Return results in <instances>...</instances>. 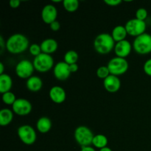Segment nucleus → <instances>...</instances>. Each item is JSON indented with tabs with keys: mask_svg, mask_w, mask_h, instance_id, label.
Returning <instances> with one entry per match:
<instances>
[{
	"mask_svg": "<svg viewBox=\"0 0 151 151\" xmlns=\"http://www.w3.org/2000/svg\"><path fill=\"white\" fill-rule=\"evenodd\" d=\"M104 2L109 6H118L122 3V0H104Z\"/></svg>",
	"mask_w": 151,
	"mask_h": 151,
	"instance_id": "nucleus-31",
	"label": "nucleus"
},
{
	"mask_svg": "<svg viewBox=\"0 0 151 151\" xmlns=\"http://www.w3.org/2000/svg\"><path fill=\"white\" fill-rule=\"evenodd\" d=\"M4 66L2 62L0 63V75H3L4 74Z\"/></svg>",
	"mask_w": 151,
	"mask_h": 151,
	"instance_id": "nucleus-36",
	"label": "nucleus"
},
{
	"mask_svg": "<svg viewBox=\"0 0 151 151\" xmlns=\"http://www.w3.org/2000/svg\"><path fill=\"white\" fill-rule=\"evenodd\" d=\"M29 53H30L32 55H33L34 57H37V56L39 55L40 54L42 53V51H41V46L38 45L37 44H32L29 46Z\"/></svg>",
	"mask_w": 151,
	"mask_h": 151,
	"instance_id": "nucleus-27",
	"label": "nucleus"
},
{
	"mask_svg": "<svg viewBox=\"0 0 151 151\" xmlns=\"http://www.w3.org/2000/svg\"><path fill=\"white\" fill-rule=\"evenodd\" d=\"M17 134L24 144L32 145L35 142L37 134L35 130L29 125H23L17 129Z\"/></svg>",
	"mask_w": 151,
	"mask_h": 151,
	"instance_id": "nucleus-7",
	"label": "nucleus"
},
{
	"mask_svg": "<svg viewBox=\"0 0 151 151\" xmlns=\"http://www.w3.org/2000/svg\"><path fill=\"white\" fill-rule=\"evenodd\" d=\"M53 74L58 81H66L70 76L69 65L64 61H60L55 65L53 68Z\"/></svg>",
	"mask_w": 151,
	"mask_h": 151,
	"instance_id": "nucleus-11",
	"label": "nucleus"
},
{
	"mask_svg": "<svg viewBox=\"0 0 151 151\" xmlns=\"http://www.w3.org/2000/svg\"><path fill=\"white\" fill-rule=\"evenodd\" d=\"M110 75V72H109V68H108L107 66H100L97 70V76L100 79L105 80Z\"/></svg>",
	"mask_w": 151,
	"mask_h": 151,
	"instance_id": "nucleus-26",
	"label": "nucleus"
},
{
	"mask_svg": "<svg viewBox=\"0 0 151 151\" xmlns=\"http://www.w3.org/2000/svg\"><path fill=\"white\" fill-rule=\"evenodd\" d=\"M110 74L115 76H119L125 74L128 69V62L125 58L114 57L111 59L107 65Z\"/></svg>",
	"mask_w": 151,
	"mask_h": 151,
	"instance_id": "nucleus-6",
	"label": "nucleus"
},
{
	"mask_svg": "<svg viewBox=\"0 0 151 151\" xmlns=\"http://www.w3.org/2000/svg\"><path fill=\"white\" fill-rule=\"evenodd\" d=\"M50 29H51L52 30L54 31V32H56V31H58L59 29H60V22H58V21L56 20L55 21V22H53L52 23L50 24Z\"/></svg>",
	"mask_w": 151,
	"mask_h": 151,
	"instance_id": "nucleus-30",
	"label": "nucleus"
},
{
	"mask_svg": "<svg viewBox=\"0 0 151 151\" xmlns=\"http://www.w3.org/2000/svg\"><path fill=\"white\" fill-rule=\"evenodd\" d=\"M115 41L111 34L100 33L94 40V48L100 55H107L114 50Z\"/></svg>",
	"mask_w": 151,
	"mask_h": 151,
	"instance_id": "nucleus-2",
	"label": "nucleus"
},
{
	"mask_svg": "<svg viewBox=\"0 0 151 151\" xmlns=\"http://www.w3.org/2000/svg\"><path fill=\"white\" fill-rule=\"evenodd\" d=\"M133 49L139 55H147L151 52V35L145 32L137 37L133 42Z\"/></svg>",
	"mask_w": 151,
	"mask_h": 151,
	"instance_id": "nucleus-4",
	"label": "nucleus"
},
{
	"mask_svg": "<svg viewBox=\"0 0 151 151\" xmlns=\"http://www.w3.org/2000/svg\"><path fill=\"white\" fill-rule=\"evenodd\" d=\"M127 35H128V32L125 29V27L122 25H117L112 29L111 36L115 42H119V41L125 40Z\"/></svg>",
	"mask_w": 151,
	"mask_h": 151,
	"instance_id": "nucleus-20",
	"label": "nucleus"
},
{
	"mask_svg": "<svg viewBox=\"0 0 151 151\" xmlns=\"http://www.w3.org/2000/svg\"><path fill=\"white\" fill-rule=\"evenodd\" d=\"M13 113L19 116H26L30 114L32 106L30 102L24 98H18L12 106Z\"/></svg>",
	"mask_w": 151,
	"mask_h": 151,
	"instance_id": "nucleus-10",
	"label": "nucleus"
},
{
	"mask_svg": "<svg viewBox=\"0 0 151 151\" xmlns=\"http://www.w3.org/2000/svg\"><path fill=\"white\" fill-rule=\"evenodd\" d=\"M40 46L43 53L51 55L58 50V44L57 41L53 38H47L41 43Z\"/></svg>",
	"mask_w": 151,
	"mask_h": 151,
	"instance_id": "nucleus-16",
	"label": "nucleus"
},
{
	"mask_svg": "<svg viewBox=\"0 0 151 151\" xmlns=\"http://www.w3.org/2000/svg\"><path fill=\"white\" fill-rule=\"evenodd\" d=\"M94 134L89 128L81 125L76 128L74 133V137L78 145L82 147L91 146L92 145Z\"/></svg>",
	"mask_w": 151,
	"mask_h": 151,
	"instance_id": "nucleus-3",
	"label": "nucleus"
},
{
	"mask_svg": "<svg viewBox=\"0 0 151 151\" xmlns=\"http://www.w3.org/2000/svg\"><path fill=\"white\" fill-rule=\"evenodd\" d=\"M108 138L103 134H97L94 135L92 141V145L97 148L100 149L107 147Z\"/></svg>",
	"mask_w": 151,
	"mask_h": 151,
	"instance_id": "nucleus-22",
	"label": "nucleus"
},
{
	"mask_svg": "<svg viewBox=\"0 0 151 151\" xmlns=\"http://www.w3.org/2000/svg\"><path fill=\"white\" fill-rule=\"evenodd\" d=\"M12 86H13V80L11 77L7 74L0 75V92L3 94L10 91Z\"/></svg>",
	"mask_w": 151,
	"mask_h": 151,
	"instance_id": "nucleus-18",
	"label": "nucleus"
},
{
	"mask_svg": "<svg viewBox=\"0 0 151 151\" xmlns=\"http://www.w3.org/2000/svg\"><path fill=\"white\" fill-rule=\"evenodd\" d=\"M58 16L57 8L53 4H46L41 10V19L46 24H50L56 21Z\"/></svg>",
	"mask_w": 151,
	"mask_h": 151,
	"instance_id": "nucleus-12",
	"label": "nucleus"
},
{
	"mask_svg": "<svg viewBox=\"0 0 151 151\" xmlns=\"http://www.w3.org/2000/svg\"><path fill=\"white\" fill-rule=\"evenodd\" d=\"M26 86L29 91H32V92H37L42 88L43 81L39 77L32 75L27 81Z\"/></svg>",
	"mask_w": 151,
	"mask_h": 151,
	"instance_id": "nucleus-17",
	"label": "nucleus"
},
{
	"mask_svg": "<svg viewBox=\"0 0 151 151\" xmlns=\"http://www.w3.org/2000/svg\"><path fill=\"white\" fill-rule=\"evenodd\" d=\"M29 47V40L22 33H15L10 35L6 41V49L13 55L21 54Z\"/></svg>",
	"mask_w": 151,
	"mask_h": 151,
	"instance_id": "nucleus-1",
	"label": "nucleus"
},
{
	"mask_svg": "<svg viewBox=\"0 0 151 151\" xmlns=\"http://www.w3.org/2000/svg\"><path fill=\"white\" fill-rule=\"evenodd\" d=\"M37 130L41 134H46L51 130L52 121L47 116H42L38 119L36 123Z\"/></svg>",
	"mask_w": 151,
	"mask_h": 151,
	"instance_id": "nucleus-19",
	"label": "nucleus"
},
{
	"mask_svg": "<svg viewBox=\"0 0 151 151\" xmlns=\"http://www.w3.org/2000/svg\"><path fill=\"white\" fill-rule=\"evenodd\" d=\"M125 27L128 35L137 38L145 32L147 24L145 21L139 20L134 18V19L128 20L125 24Z\"/></svg>",
	"mask_w": 151,
	"mask_h": 151,
	"instance_id": "nucleus-8",
	"label": "nucleus"
},
{
	"mask_svg": "<svg viewBox=\"0 0 151 151\" xmlns=\"http://www.w3.org/2000/svg\"><path fill=\"white\" fill-rule=\"evenodd\" d=\"M143 69L146 75L151 76V58L146 60L143 66Z\"/></svg>",
	"mask_w": 151,
	"mask_h": 151,
	"instance_id": "nucleus-29",
	"label": "nucleus"
},
{
	"mask_svg": "<svg viewBox=\"0 0 151 151\" xmlns=\"http://www.w3.org/2000/svg\"><path fill=\"white\" fill-rule=\"evenodd\" d=\"M32 63L37 72L45 73L52 69L54 66V59L51 55L42 52L34 58Z\"/></svg>",
	"mask_w": 151,
	"mask_h": 151,
	"instance_id": "nucleus-5",
	"label": "nucleus"
},
{
	"mask_svg": "<svg viewBox=\"0 0 151 151\" xmlns=\"http://www.w3.org/2000/svg\"><path fill=\"white\" fill-rule=\"evenodd\" d=\"M147 16H148V13L145 8L140 7L136 11V19H139V20L145 21L147 19Z\"/></svg>",
	"mask_w": 151,
	"mask_h": 151,
	"instance_id": "nucleus-28",
	"label": "nucleus"
},
{
	"mask_svg": "<svg viewBox=\"0 0 151 151\" xmlns=\"http://www.w3.org/2000/svg\"><path fill=\"white\" fill-rule=\"evenodd\" d=\"M35 68L33 63L28 60H22L16 64L15 71L19 78L22 79H28L32 76Z\"/></svg>",
	"mask_w": 151,
	"mask_h": 151,
	"instance_id": "nucleus-9",
	"label": "nucleus"
},
{
	"mask_svg": "<svg viewBox=\"0 0 151 151\" xmlns=\"http://www.w3.org/2000/svg\"><path fill=\"white\" fill-rule=\"evenodd\" d=\"M53 2H60V1H54V0H53Z\"/></svg>",
	"mask_w": 151,
	"mask_h": 151,
	"instance_id": "nucleus-38",
	"label": "nucleus"
},
{
	"mask_svg": "<svg viewBox=\"0 0 151 151\" xmlns=\"http://www.w3.org/2000/svg\"><path fill=\"white\" fill-rule=\"evenodd\" d=\"M49 94L52 101L56 104H61L66 100V93L64 88L59 86H55L52 87Z\"/></svg>",
	"mask_w": 151,
	"mask_h": 151,
	"instance_id": "nucleus-14",
	"label": "nucleus"
},
{
	"mask_svg": "<svg viewBox=\"0 0 151 151\" xmlns=\"http://www.w3.org/2000/svg\"><path fill=\"white\" fill-rule=\"evenodd\" d=\"M69 69H70L71 73H74L78 71V65L77 63H74V64L69 65Z\"/></svg>",
	"mask_w": 151,
	"mask_h": 151,
	"instance_id": "nucleus-33",
	"label": "nucleus"
},
{
	"mask_svg": "<svg viewBox=\"0 0 151 151\" xmlns=\"http://www.w3.org/2000/svg\"><path fill=\"white\" fill-rule=\"evenodd\" d=\"M21 1L20 0H10L9 1V5L12 8H17L20 6Z\"/></svg>",
	"mask_w": 151,
	"mask_h": 151,
	"instance_id": "nucleus-32",
	"label": "nucleus"
},
{
	"mask_svg": "<svg viewBox=\"0 0 151 151\" xmlns=\"http://www.w3.org/2000/svg\"><path fill=\"white\" fill-rule=\"evenodd\" d=\"M132 48L133 45H131L130 41L125 39L123 40V41L116 42L114 50L115 55H116V57L125 58L131 54Z\"/></svg>",
	"mask_w": 151,
	"mask_h": 151,
	"instance_id": "nucleus-13",
	"label": "nucleus"
},
{
	"mask_svg": "<svg viewBox=\"0 0 151 151\" xmlns=\"http://www.w3.org/2000/svg\"><path fill=\"white\" fill-rule=\"evenodd\" d=\"M81 151H96V150H94V147H91V146H86V147H81Z\"/></svg>",
	"mask_w": 151,
	"mask_h": 151,
	"instance_id": "nucleus-35",
	"label": "nucleus"
},
{
	"mask_svg": "<svg viewBox=\"0 0 151 151\" xmlns=\"http://www.w3.org/2000/svg\"><path fill=\"white\" fill-rule=\"evenodd\" d=\"M0 47H1V53L2 52L3 50H4V48H6V41L4 42V39H3V37L1 35H0Z\"/></svg>",
	"mask_w": 151,
	"mask_h": 151,
	"instance_id": "nucleus-34",
	"label": "nucleus"
},
{
	"mask_svg": "<svg viewBox=\"0 0 151 151\" xmlns=\"http://www.w3.org/2000/svg\"><path fill=\"white\" fill-rule=\"evenodd\" d=\"M103 86L106 91L111 93H115L121 87V81L117 76L110 75L103 81Z\"/></svg>",
	"mask_w": 151,
	"mask_h": 151,
	"instance_id": "nucleus-15",
	"label": "nucleus"
},
{
	"mask_svg": "<svg viewBox=\"0 0 151 151\" xmlns=\"http://www.w3.org/2000/svg\"><path fill=\"white\" fill-rule=\"evenodd\" d=\"M1 99H2V101L4 104L12 105V106H13V104L16 100V96L11 91H8V92H6L4 94H3Z\"/></svg>",
	"mask_w": 151,
	"mask_h": 151,
	"instance_id": "nucleus-25",
	"label": "nucleus"
},
{
	"mask_svg": "<svg viewBox=\"0 0 151 151\" xmlns=\"http://www.w3.org/2000/svg\"><path fill=\"white\" fill-rule=\"evenodd\" d=\"M63 6L66 11L69 13L75 12L79 7V1L78 0H63L62 1Z\"/></svg>",
	"mask_w": 151,
	"mask_h": 151,
	"instance_id": "nucleus-24",
	"label": "nucleus"
},
{
	"mask_svg": "<svg viewBox=\"0 0 151 151\" xmlns=\"http://www.w3.org/2000/svg\"><path fill=\"white\" fill-rule=\"evenodd\" d=\"M13 119V111L9 109H2L0 111V125L7 126Z\"/></svg>",
	"mask_w": 151,
	"mask_h": 151,
	"instance_id": "nucleus-21",
	"label": "nucleus"
},
{
	"mask_svg": "<svg viewBox=\"0 0 151 151\" xmlns=\"http://www.w3.org/2000/svg\"><path fill=\"white\" fill-rule=\"evenodd\" d=\"M100 151H113L110 147H103V148L100 149Z\"/></svg>",
	"mask_w": 151,
	"mask_h": 151,
	"instance_id": "nucleus-37",
	"label": "nucleus"
},
{
	"mask_svg": "<svg viewBox=\"0 0 151 151\" xmlns=\"http://www.w3.org/2000/svg\"><path fill=\"white\" fill-rule=\"evenodd\" d=\"M79 56H78V52L75 50H69L66 52L63 57V61L66 63L67 64L71 65L74 63H77L78 62Z\"/></svg>",
	"mask_w": 151,
	"mask_h": 151,
	"instance_id": "nucleus-23",
	"label": "nucleus"
}]
</instances>
